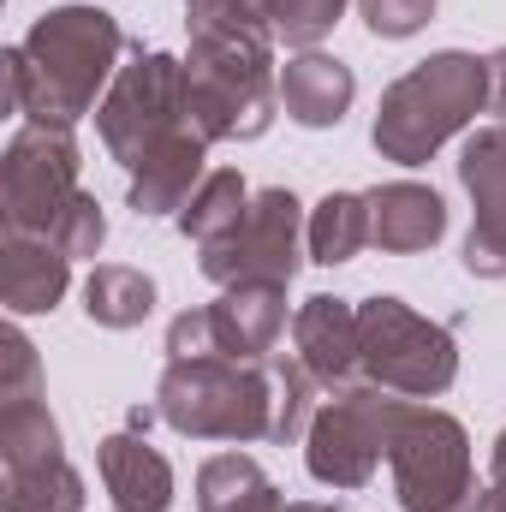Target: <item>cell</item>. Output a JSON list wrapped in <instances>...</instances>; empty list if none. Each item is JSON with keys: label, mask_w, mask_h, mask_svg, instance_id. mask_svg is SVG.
<instances>
[{"label": "cell", "mask_w": 506, "mask_h": 512, "mask_svg": "<svg viewBox=\"0 0 506 512\" xmlns=\"http://www.w3.org/2000/svg\"><path fill=\"white\" fill-rule=\"evenodd\" d=\"M84 310L96 328H137L155 310V280L131 262H102L84 286Z\"/></svg>", "instance_id": "23"}, {"label": "cell", "mask_w": 506, "mask_h": 512, "mask_svg": "<svg viewBox=\"0 0 506 512\" xmlns=\"http://www.w3.org/2000/svg\"><path fill=\"white\" fill-rule=\"evenodd\" d=\"M459 179L477 203V221L465 239V268L477 280H506V126H483L465 137Z\"/></svg>", "instance_id": "11"}, {"label": "cell", "mask_w": 506, "mask_h": 512, "mask_svg": "<svg viewBox=\"0 0 506 512\" xmlns=\"http://www.w3.org/2000/svg\"><path fill=\"white\" fill-rule=\"evenodd\" d=\"M155 411L185 441H268L274 423V387L268 358L233 364V358H179L161 370Z\"/></svg>", "instance_id": "3"}, {"label": "cell", "mask_w": 506, "mask_h": 512, "mask_svg": "<svg viewBox=\"0 0 506 512\" xmlns=\"http://www.w3.org/2000/svg\"><path fill=\"white\" fill-rule=\"evenodd\" d=\"M483 108H489V60H477L465 48H441V54L417 60L405 78H393L381 90L370 137H376L381 161L423 167L447 137H459Z\"/></svg>", "instance_id": "2"}, {"label": "cell", "mask_w": 506, "mask_h": 512, "mask_svg": "<svg viewBox=\"0 0 506 512\" xmlns=\"http://www.w3.org/2000/svg\"><path fill=\"white\" fill-rule=\"evenodd\" d=\"M370 245V197L358 191H328L316 209H310V262L322 268H340Z\"/></svg>", "instance_id": "22"}, {"label": "cell", "mask_w": 506, "mask_h": 512, "mask_svg": "<svg viewBox=\"0 0 506 512\" xmlns=\"http://www.w3.org/2000/svg\"><path fill=\"white\" fill-rule=\"evenodd\" d=\"M405 405L411 399L376 382L334 387V399L316 411V423L304 435V471L322 489H364L376 477V465L393 453V429H399Z\"/></svg>", "instance_id": "6"}, {"label": "cell", "mask_w": 506, "mask_h": 512, "mask_svg": "<svg viewBox=\"0 0 506 512\" xmlns=\"http://www.w3.org/2000/svg\"><path fill=\"white\" fill-rule=\"evenodd\" d=\"M292 358L328 387V393L334 387H352V376L364 370L358 364V310L346 298H328V292L304 298L298 316H292Z\"/></svg>", "instance_id": "13"}, {"label": "cell", "mask_w": 506, "mask_h": 512, "mask_svg": "<svg viewBox=\"0 0 506 512\" xmlns=\"http://www.w3.org/2000/svg\"><path fill=\"white\" fill-rule=\"evenodd\" d=\"M489 108L501 114V126H506V48L489 54Z\"/></svg>", "instance_id": "30"}, {"label": "cell", "mask_w": 506, "mask_h": 512, "mask_svg": "<svg viewBox=\"0 0 506 512\" xmlns=\"http://www.w3.org/2000/svg\"><path fill=\"white\" fill-rule=\"evenodd\" d=\"M251 185H245V173L239 167H215L203 185H197V197L179 209V233L185 239H197V245H215V239H227L239 221H245V209H251Z\"/></svg>", "instance_id": "21"}, {"label": "cell", "mask_w": 506, "mask_h": 512, "mask_svg": "<svg viewBox=\"0 0 506 512\" xmlns=\"http://www.w3.org/2000/svg\"><path fill=\"white\" fill-rule=\"evenodd\" d=\"M197 512H298L280 501L268 471L251 453H215L197 471Z\"/></svg>", "instance_id": "19"}, {"label": "cell", "mask_w": 506, "mask_h": 512, "mask_svg": "<svg viewBox=\"0 0 506 512\" xmlns=\"http://www.w3.org/2000/svg\"><path fill=\"white\" fill-rule=\"evenodd\" d=\"M96 131L126 173L143 155H155L167 137L191 131V120H185V60L137 48V60L120 66V78L108 84V96L96 108Z\"/></svg>", "instance_id": "7"}, {"label": "cell", "mask_w": 506, "mask_h": 512, "mask_svg": "<svg viewBox=\"0 0 506 512\" xmlns=\"http://www.w3.org/2000/svg\"><path fill=\"white\" fill-rule=\"evenodd\" d=\"M0 512H84V477L72 471V459L6 465L0 471Z\"/></svg>", "instance_id": "20"}, {"label": "cell", "mask_w": 506, "mask_h": 512, "mask_svg": "<svg viewBox=\"0 0 506 512\" xmlns=\"http://www.w3.org/2000/svg\"><path fill=\"white\" fill-rule=\"evenodd\" d=\"M42 364H36V346L24 340V328H6L0 334V405L12 399H36L42 393Z\"/></svg>", "instance_id": "26"}, {"label": "cell", "mask_w": 506, "mask_h": 512, "mask_svg": "<svg viewBox=\"0 0 506 512\" xmlns=\"http://www.w3.org/2000/svg\"><path fill=\"white\" fill-rule=\"evenodd\" d=\"M96 465H102V489L114 495L120 512H167L173 507V465L137 435H108L96 447Z\"/></svg>", "instance_id": "18"}, {"label": "cell", "mask_w": 506, "mask_h": 512, "mask_svg": "<svg viewBox=\"0 0 506 512\" xmlns=\"http://www.w3.org/2000/svg\"><path fill=\"white\" fill-rule=\"evenodd\" d=\"M114 512H120V507H114Z\"/></svg>", "instance_id": "31"}, {"label": "cell", "mask_w": 506, "mask_h": 512, "mask_svg": "<svg viewBox=\"0 0 506 512\" xmlns=\"http://www.w3.org/2000/svg\"><path fill=\"white\" fill-rule=\"evenodd\" d=\"M72 197H78L72 126H24L0 155V221H6V233L48 239V227L66 215Z\"/></svg>", "instance_id": "9"}, {"label": "cell", "mask_w": 506, "mask_h": 512, "mask_svg": "<svg viewBox=\"0 0 506 512\" xmlns=\"http://www.w3.org/2000/svg\"><path fill=\"white\" fill-rule=\"evenodd\" d=\"M364 197H370V245H381L387 256H417L447 233L441 191H429L417 179H393V185H376Z\"/></svg>", "instance_id": "15"}, {"label": "cell", "mask_w": 506, "mask_h": 512, "mask_svg": "<svg viewBox=\"0 0 506 512\" xmlns=\"http://www.w3.org/2000/svg\"><path fill=\"white\" fill-rule=\"evenodd\" d=\"M197 268H203V280H215L221 292L227 286H245V280H292L298 274V262L310 256V221H304V209H298V197L292 191H280V185H268V191H256L251 209H245V221L227 233V239H215V245H197Z\"/></svg>", "instance_id": "8"}, {"label": "cell", "mask_w": 506, "mask_h": 512, "mask_svg": "<svg viewBox=\"0 0 506 512\" xmlns=\"http://www.w3.org/2000/svg\"><path fill=\"white\" fill-rule=\"evenodd\" d=\"M203 161H209V137H203V131L167 137L155 155H143V161L131 167V209H137V215H179V209L197 197V185L209 179Z\"/></svg>", "instance_id": "17"}, {"label": "cell", "mask_w": 506, "mask_h": 512, "mask_svg": "<svg viewBox=\"0 0 506 512\" xmlns=\"http://www.w3.org/2000/svg\"><path fill=\"white\" fill-rule=\"evenodd\" d=\"M352 96H358V78L334 54H316L310 48V54H298V60L280 66V114L304 131L340 126L346 108H352Z\"/></svg>", "instance_id": "16"}, {"label": "cell", "mask_w": 506, "mask_h": 512, "mask_svg": "<svg viewBox=\"0 0 506 512\" xmlns=\"http://www.w3.org/2000/svg\"><path fill=\"white\" fill-rule=\"evenodd\" d=\"M393 495L405 512H477L483 483L471 465V435L453 411L435 405H405L393 429Z\"/></svg>", "instance_id": "4"}, {"label": "cell", "mask_w": 506, "mask_h": 512, "mask_svg": "<svg viewBox=\"0 0 506 512\" xmlns=\"http://www.w3.org/2000/svg\"><path fill=\"white\" fill-rule=\"evenodd\" d=\"M262 6V18H268V30H274V42H286V48H316L334 24H340V12H346V0H256Z\"/></svg>", "instance_id": "24"}, {"label": "cell", "mask_w": 506, "mask_h": 512, "mask_svg": "<svg viewBox=\"0 0 506 512\" xmlns=\"http://www.w3.org/2000/svg\"><path fill=\"white\" fill-rule=\"evenodd\" d=\"M358 364L364 376L399 399H435L459 376V346L441 322L417 316L399 298H364L358 304Z\"/></svg>", "instance_id": "5"}, {"label": "cell", "mask_w": 506, "mask_h": 512, "mask_svg": "<svg viewBox=\"0 0 506 512\" xmlns=\"http://www.w3.org/2000/svg\"><path fill=\"white\" fill-rule=\"evenodd\" d=\"M358 12H364L370 36L405 42V36H417V30L435 18V0H358Z\"/></svg>", "instance_id": "27"}, {"label": "cell", "mask_w": 506, "mask_h": 512, "mask_svg": "<svg viewBox=\"0 0 506 512\" xmlns=\"http://www.w3.org/2000/svg\"><path fill=\"white\" fill-rule=\"evenodd\" d=\"M209 322H215V352L233 358V364H262L274 358L280 334H286V286L280 280H245V286H227L215 304H209Z\"/></svg>", "instance_id": "12"}, {"label": "cell", "mask_w": 506, "mask_h": 512, "mask_svg": "<svg viewBox=\"0 0 506 512\" xmlns=\"http://www.w3.org/2000/svg\"><path fill=\"white\" fill-rule=\"evenodd\" d=\"M48 239H54V251L60 256H96L102 251V239H108V215H102V203L90 197V191H78L72 203H66V215L48 227Z\"/></svg>", "instance_id": "25"}, {"label": "cell", "mask_w": 506, "mask_h": 512, "mask_svg": "<svg viewBox=\"0 0 506 512\" xmlns=\"http://www.w3.org/2000/svg\"><path fill=\"white\" fill-rule=\"evenodd\" d=\"M120 24L102 6H54L30 24L18 48H6V108L30 126H78L102 108L120 78Z\"/></svg>", "instance_id": "1"}, {"label": "cell", "mask_w": 506, "mask_h": 512, "mask_svg": "<svg viewBox=\"0 0 506 512\" xmlns=\"http://www.w3.org/2000/svg\"><path fill=\"white\" fill-rule=\"evenodd\" d=\"M179 358H221V352H215V322H209V304L179 310V316L167 322V364H179Z\"/></svg>", "instance_id": "28"}, {"label": "cell", "mask_w": 506, "mask_h": 512, "mask_svg": "<svg viewBox=\"0 0 506 512\" xmlns=\"http://www.w3.org/2000/svg\"><path fill=\"white\" fill-rule=\"evenodd\" d=\"M477 512H506V429L495 435V453H489V483H483V507Z\"/></svg>", "instance_id": "29"}, {"label": "cell", "mask_w": 506, "mask_h": 512, "mask_svg": "<svg viewBox=\"0 0 506 512\" xmlns=\"http://www.w3.org/2000/svg\"><path fill=\"white\" fill-rule=\"evenodd\" d=\"M72 286V256L54 251V239L6 233L0 239V304L12 316H48Z\"/></svg>", "instance_id": "14"}, {"label": "cell", "mask_w": 506, "mask_h": 512, "mask_svg": "<svg viewBox=\"0 0 506 512\" xmlns=\"http://www.w3.org/2000/svg\"><path fill=\"white\" fill-rule=\"evenodd\" d=\"M185 30H191V60L197 72H215L251 96L280 102V72H274V30L251 0H185Z\"/></svg>", "instance_id": "10"}]
</instances>
